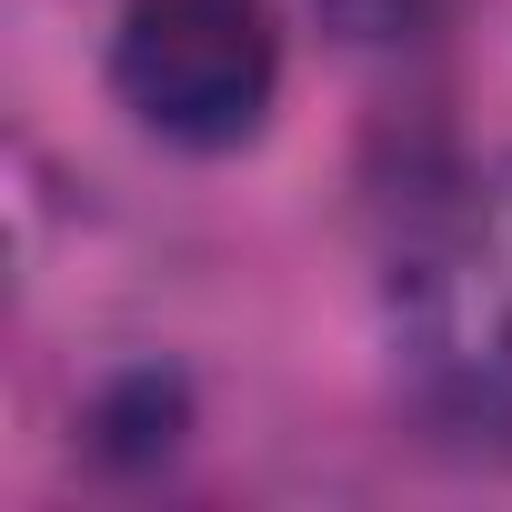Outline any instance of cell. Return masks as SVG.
I'll use <instances>...</instances> for the list:
<instances>
[{
    "instance_id": "6da1fadb",
    "label": "cell",
    "mask_w": 512,
    "mask_h": 512,
    "mask_svg": "<svg viewBox=\"0 0 512 512\" xmlns=\"http://www.w3.org/2000/svg\"><path fill=\"white\" fill-rule=\"evenodd\" d=\"M392 352L412 402L462 442H512V161L422 201L392 251Z\"/></svg>"
},
{
    "instance_id": "7a4b0ae2",
    "label": "cell",
    "mask_w": 512,
    "mask_h": 512,
    "mask_svg": "<svg viewBox=\"0 0 512 512\" xmlns=\"http://www.w3.org/2000/svg\"><path fill=\"white\" fill-rule=\"evenodd\" d=\"M111 91L181 151H241L282 91L272 0H131L111 31Z\"/></svg>"
}]
</instances>
